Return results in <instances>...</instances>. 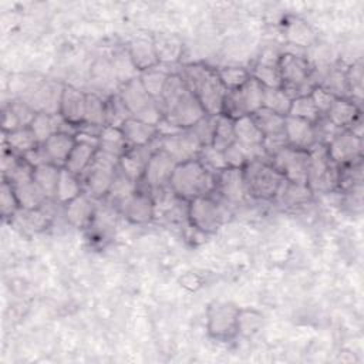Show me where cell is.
Here are the masks:
<instances>
[{"instance_id": "6da1fadb", "label": "cell", "mask_w": 364, "mask_h": 364, "mask_svg": "<svg viewBox=\"0 0 364 364\" xmlns=\"http://www.w3.org/2000/svg\"><path fill=\"white\" fill-rule=\"evenodd\" d=\"M158 102L164 117L182 129L191 128L206 115L199 100L186 87L178 73H171Z\"/></svg>"}, {"instance_id": "7a4b0ae2", "label": "cell", "mask_w": 364, "mask_h": 364, "mask_svg": "<svg viewBox=\"0 0 364 364\" xmlns=\"http://www.w3.org/2000/svg\"><path fill=\"white\" fill-rule=\"evenodd\" d=\"M186 87L199 100L202 108L208 115H220L223 101L226 97V88L220 82L216 70H212L203 64H186L178 73Z\"/></svg>"}, {"instance_id": "3957f363", "label": "cell", "mask_w": 364, "mask_h": 364, "mask_svg": "<svg viewBox=\"0 0 364 364\" xmlns=\"http://www.w3.org/2000/svg\"><path fill=\"white\" fill-rule=\"evenodd\" d=\"M169 189L178 199L189 202L210 195L216 189V175L208 171L198 158L181 162L173 169Z\"/></svg>"}, {"instance_id": "277c9868", "label": "cell", "mask_w": 364, "mask_h": 364, "mask_svg": "<svg viewBox=\"0 0 364 364\" xmlns=\"http://www.w3.org/2000/svg\"><path fill=\"white\" fill-rule=\"evenodd\" d=\"M246 193L256 199H273L286 181L269 161H252L243 166Z\"/></svg>"}, {"instance_id": "5b68a950", "label": "cell", "mask_w": 364, "mask_h": 364, "mask_svg": "<svg viewBox=\"0 0 364 364\" xmlns=\"http://www.w3.org/2000/svg\"><path fill=\"white\" fill-rule=\"evenodd\" d=\"M279 70L282 77V88L293 100L296 97L309 95L314 82L311 80V64L307 58L294 53H284L279 58Z\"/></svg>"}, {"instance_id": "8992f818", "label": "cell", "mask_w": 364, "mask_h": 364, "mask_svg": "<svg viewBox=\"0 0 364 364\" xmlns=\"http://www.w3.org/2000/svg\"><path fill=\"white\" fill-rule=\"evenodd\" d=\"M118 95L125 104L131 118H135L152 125H156L162 119L164 114L159 102L145 91V88L139 81V77L127 84H122L119 87Z\"/></svg>"}, {"instance_id": "52a82bcc", "label": "cell", "mask_w": 364, "mask_h": 364, "mask_svg": "<svg viewBox=\"0 0 364 364\" xmlns=\"http://www.w3.org/2000/svg\"><path fill=\"white\" fill-rule=\"evenodd\" d=\"M264 87L250 77L240 88L226 92L222 114L232 119L253 115L263 107Z\"/></svg>"}, {"instance_id": "ba28073f", "label": "cell", "mask_w": 364, "mask_h": 364, "mask_svg": "<svg viewBox=\"0 0 364 364\" xmlns=\"http://www.w3.org/2000/svg\"><path fill=\"white\" fill-rule=\"evenodd\" d=\"M118 164L119 158L100 149L97 151L92 164L82 175L85 191L91 198L98 199L108 195L114 176L118 171Z\"/></svg>"}, {"instance_id": "9c48e42d", "label": "cell", "mask_w": 364, "mask_h": 364, "mask_svg": "<svg viewBox=\"0 0 364 364\" xmlns=\"http://www.w3.org/2000/svg\"><path fill=\"white\" fill-rule=\"evenodd\" d=\"M186 215L192 228L202 233H215L226 220V208L210 195L188 202Z\"/></svg>"}, {"instance_id": "30bf717a", "label": "cell", "mask_w": 364, "mask_h": 364, "mask_svg": "<svg viewBox=\"0 0 364 364\" xmlns=\"http://www.w3.org/2000/svg\"><path fill=\"white\" fill-rule=\"evenodd\" d=\"M309 151L307 185L314 191H330L337 185L338 166L328 158L327 145L316 142Z\"/></svg>"}, {"instance_id": "8fae6325", "label": "cell", "mask_w": 364, "mask_h": 364, "mask_svg": "<svg viewBox=\"0 0 364 364\" xmlns=\"http://www.w3.org/2000/svg\"><path fill=\"white\" fill-rule=\"evenodd\" d=\"M64 85L53 81H30L21 91L20 100L26 101L36 112L58 114Z\"/></svg>"}, {"instance_id": "7c38bea8", "label": "cell", "mask_w": 364, "mask_h": 364, "mask_svg": "<svg viewBox=\"0 0 364 364\" xmlns=\"http://www.w3.org/2000/svg\"><path fill=\"white\" fill-rule=\"evenodd\" d=\"M240 307L230 301L215 300L206 310V327L210 337L229 340L237 334V316Z\"/></svg>"}, {"instance_id": "4fadbf2b", "label": "cell", "mask_w": 364, "mask_h": 364, "mask_svg": "<svg viewBox=\"0 0 364 364\" xmlns=\"http://www.w3.org/2000/svg\"><path fill=\"white\" fill-rule=\"evenodd\" d=\"M309 159V151L287 145L273 154L269 162L283 175L287 182L307 185Z\"/></svg>"}, {"instance_id": "5bb4252c", "label": "cell", "mask_w": 364, "mask_h": 364, "mask_svg": "<svg viewBox=\"0 0 364 364\" xmlns=\"http://www.w3.org/2000/svg\"><path fill=\"white\" fill-rule=\"evenodd\" d=\"M327 154L337 166L358 162L363 154V138L350 129H340L328 141Z\"/></svg>"}, {"instance_id": "9a60e30c", "label": "cell", "mask_w": 364, "mask_h": 364, "mask_svg": "<svg viewBox=\"0 0 364 364\" xmlns=\"http://www.w3.org/2000/svg\"><path fill=\"white\" fill-rule=\"evenodd\" d=\"M178 162L162 148H158L149 158L142 181L145 185L154 191L161 192L169 188V181Z\"/></svg>"}, {"instance_id": "2e32d148", "label": "cell", "mask_w": 364, "mask_h": 364, "mask_svg": "<svg viewBox=\"0 0 364 364\" xmlns=\"http://www.w3.org/2000/svg\"><path fill=\"white\" fill-rule=\"evenodd\" d=\"M159 146L178 164L196 159L202 149V144L189 128L181 129L172 135L159 136Z\"/></svg>"}, {"instance_id": "e0dca14e", "label": "cell", "mask_w": 364, "mask_h": 364, "mask_svg": "<svg viewBox=\"0 0 364 364\" xmlns=\"http://www.w3.org/2000/svg\"><path fill=\"white\" fill-rule=\"evenodd\" d=\"M75 139V146L73 148L64 168L77 176H82L92 164L98 151V136L78 131Z\"/></svg>"}, {"instance_id": "ac0fdd59", "label": "cell", "mask_w": 364, "mask_h": 364, "mask_svg": "<svg viewBox=\"0 0 364 364\" xmlns=\"http://www.w3.org/2000/svg\"><path fill=\"white\" fill-rule=\"evenodd\" d=\"M118 205L121 215L135 225L149 223L156 215L154 196L148 195V192H142L138 189L132 195L121 200Z\"/></svg>"}, {"instance_id": "d6986e66", "label": "cell", "mask_w": 364, "mask_h": 364, "mask_svg": "<svg viewBox=\"0 0 364 364\" xmlns=\"http://www.w3.org/2000/svg\"><path fill=\"white\" fill-rule=\"evenodd\" d=\"M158 148H161L159 146V136L148 145L129 146L127 149V152L119 158V164H118L119 171L135 182L141 181L151 155Z\"/></svg>"}, {"instance_id": "ffe728a7", "label": "cell", "mask_w": 364, "mask_h": 364, "mask_svg": "<svg viewBox=\"0 0 364 364\" xmlns=\"http://www.w3.org/2000/svg\"><path fill=\"white\" fill-rule=\"evenodd\" d=\"M219 196L229 205H237L247 196L243 168L228 166L216 175V189Z\"/></svg>"}, {"instance_id": "44dd1931", "label": "cell", "mask_w": 364, "mask_h": 364, "mask_svg": "<svg viewBox=\"0 0 364 364\" xmlns=\"http://www.w3.org/2000/svg\"><path fill=\"white\" fill-rule=\"evenodd\" d=\"M284 135L287 145L297 149L307 151L317 142L314 124L290 115L284 117Z\"/></svg>"}, {"instance_id": "7402d4cb", "label": "cell", "mask_w": 364, "mask_h": 364, "mask_svg": "<svg viewBox=\"0 0 364 364\" xmlns=\"http://www.w3.org/2000/svg\"><path fill=\"white\" fill-rule=\"evenodd\" d=\"M85 102H87V92H82L81 90L73 85H64L58 114L67 122L75 127H80L84 122V117H85Z\"/></svg>"}, {"instance_id": "603a6c76", "label": "cell", "mask_w": 364, "mask_h": 364, "mask_svg": "<svg viewBox=\"0 0 364 364\" xmlns=\"http://www.w3.org/2000/svg\"><path fill=\"white\" fill-rule=\"evenodd\" d=\"M95 206L88 193H81L64 205V215L67 222L78 229L91 226L95 216Z\"/></svg>"}, {"instance_id": "cb8c5ba5", "label": "cell", "mask_w": 364, "mask_h": 364, "mask_svg": "<svg viewBox=\"0 0 364 364\" xmlns=\"http://www.w3.org/2000/svg\"><path fill=\"white\" fill-rule=\"evenodd\" d=\"M279 58L280 55H276L273 53L260 55L257 63L253 65L250 75L264 88H282Z\"/></svg>"}, {"instance_id": "d4e9b609", "label": "cell", "mask_w": 364, "mask_h": 364, "mask_svg": "<svg viewBox=\"0 0 364 364\" xmlns=\"http://www.w3.org/2000/svg\"><path fill=\"white\" fill-rule=\"evenodd\" d=\"M75 135L65 134V132H55L51 135L46 142L41 144L48 162L64 168L73 148L75 146Z\"/></svg>"}, {"instance_id": "484cf974", "label": "cell", "mask_w": 364, "mask_h": 364, "mask_svg": "<svg viewBox=\"0 0 364 364\" xmlns=\"http://www.w3.org/2000/svg\"><path fill=\"white\" fill-rule=\"evenodd\" d=\"M326 119L338 129H348L354 121L361 117L357 102L350 98H336L333 105L326 112Z\"/></svg>"}, {"instance_id": "4316f807", "label": "cell", "mask_w": 364, "mask_h": 364, "mask_svg": "<svg viewBox=\"0 0 364 364\" xmlns=\"http://www.w3.org/2000/svg\"><path fill=\"white\" fill-rule=\"evenodd\" d=\"M127 51L139 73L159 65L152 38H146V37L134 38L129 43Z\"/></svg>"}, {"instance_id": "83f0119b", "label": "cell", "mask_w": 364, "mask_h": 364, "mask_svg": "<svg viewBox=\"0 0 364 364\" xmlns=\"http://www.w3.org/2000/svg\"><path fill=\"white\" fill-rule=\"evenodd\" d=\"M121 131H122V135H124L128 146L148 145L159 136L156 125H152V124H148V122H144V121H139L135 118L127 119L121 125Z\"/></svg>"}, {"instance_id": "f1b7e54d", "label": "cell", "mask_w": 364, "mask_h": 364, "mask_svg": "<svg viewBox=\"0 0 364 364\" xmlns=\"http://www.w3.org/2000/svg\"><path fill=\"white\" fill-rule=\"evenodd\" d=\"M152 40H154V47H155L159 64H173L179 61L183 46L178 36L161 33L152 37Z\"/></svg>"}, {"instance_id": "f546056e", "label": "cell", "mask_w": 364, "mask_h": 364, "mask_svg": "<svg viewBox=\"0 0 364 364\" xmlns=\"http://www.w3.org/2000/svg\"><path fill=\"white\" fill-rule=\"evenodd\" d=\"M233 129L236 142L245 146H260L263 145V134L259 129L252 115H245L233 119Z\"/></svg>"}, {"instance_id": "4dcf8cb0", "label": "cell", "mask_w": 364, "mask_h": 364, "mask_svg": "<svg viewBox=\"0 0 364 364\" xmlns=\"http://www.w3.org/2000/svg\"><path fill=\"white\" fill-rule=\"evenodd\" d=\"M128 148L129 146L122 135L121 128H115V127H109V125H105L101 128L100 135H98V149L100 151H104L109 155L121 158L127 152Z\"/></svg>"}, {"instance_id": "1f68e13d", "label": "cell", "mask_w": 364, "mask_h": 364, "mask_svg": "<svg viewBox=\"0 0 364 364\" xmlns=\"http://www.w3.org/2000/svg\"><path fill=\"white\" fill-rule=\"evenodd\" d=\"M63 121H64V118L60 114L37 112L28 127L31 128L33 134L36 135L38 144H43L51 135H54L55 132H60Z\"/></svg>"}, {"instance_id": "d6a6232c", "label": "cell", "mask_w": 364, "mask_h": 364, "mask_svg": "<svg viewBox=\"0 0 364 364\" xmlns=\"http://www.w3.org/2000/svg\"><path fill=\"white\" fill-rule=\"evenodd\" d=\"M4 144L6 148L20 156L40 145L30 127H21L16 131L4 134Z\"/></svg>"}, {"instance_id": "836d02e7", "label": "cell", "mask_w": 364, "mask_h": 364, "mask_svg": "<svg viewBox=\"0 0 364 364\" xmlns=\"http://www.w3.org/2000/svg\"><path fill=\"white\" fill-rule=\"evenodd\" d=\"M81 193H82V183L80 181V176L71 173L65 168H61L57 188L54 192V199L65 205Z\"/></svg>"}, {"instance_id": "e575fe53", "label": "cell", "mask_w": 364, "mask_h": 364, "mask_svg": "<svg viewBox=\"0 0 364 364\" xmlns=\"http://www.w3.org/2000/svg\"><path fill=\"white\" fill-rule=\"evenodd\" d=\"M13 188H14L20 209H30V210L40 209L48 199L46 196V193L43 192V189L34 181H30V182L21 183V185H16Z\"/></svg>"}, {"instance_id": "d590c367", "label": "cell", "mask_w": 364, "mask_h": 364, "mask_svg": "<svg viewBox=\"0 0 364 364\" xmlns=\"http://www.w3.org/2000/svg\"><path fill=\"white\" fill-rule=\"evenodd\" d=\"M316 85L323 87L337 98H350L346 71H341V68H337V67L324 68Z\"/></svg>"}, {"instance_id": "8d00e7d4", "label": "cell", "mask_w": 364, "mask_h": 364, "mask_svg": "<svg viewBox=\"0 0 364 364\" xmlns=\"http://www.w3.org/2000/svg\"><path fill=\"white\" fill-rule=\"evenodd\" d=\"M159 65L139 73V81H141L142 87L156 101H159V98L162 95V91H164V87L166 84V80L171 75V73L168 70L161 68Z\"/></svg>"}, {"instance_id": "74e56055", "label": "cell", "mask_w": 364, "mask_h": 364, "mask_svg": "<svg viewBox=\"0 0 364 364\" xmlns=\"http://www.w3.org/2000/svg\"><path fill=\"white\" fill-rule=\"evenodd\" d=\"M60 172H61V168L51 162H46L34 168L33 181L43 189L47 198H54Z\"/></svg>"}, {"instance_id": "f35d334b", "label": "cell", "mask_w": 364, "mask_h": 364, "mask_svg": "<svg viewBox=\"0 0 364 364\" xmlns=\"http://www.w3.org/2000/svg\"><path fill=\"white\" fill-rule=\"evenodd\" d=\"M311 195L313 191L309 188V185L291 183L284 181L276 195V199H279L286 206H299L307 203L311 199Z\"/></svg>"}, {"instance_id": "ab89813d", "label": "cell", "mask_w": 364, "mask_h": 364, "mask_svg": "<svg viewBox=\"0 0 364 364\" xmlns=\"http://www.w3.org/2000/svg\"><path fill=\"white\" fill-rule=\"evenodd\" d=\"M109 61H111L112 71L115 74V78H117L119 87L122 84H127L139 77V71L135 67V64L132 63L127 50L117 51Z\"/></svg>"}, {"instance_id": "60d3db41", "label": "cell", "mask_w": 364, "mask_h": 364, "mask_svg": "<svg viewBox=\"0 0 364 364\" xmlns=\"http://www.w3.org/2000/svg\"><path fill=\"white\" fill-rule=\"evenodd\" d=\"M105 100H102L95 92H87V102H85V117L84 122L91 127L102 128L105 127Z\"/></svg>"}, {"instance_id": "b9f144b4", "label": "cell", "mask_w": 364, "mask_h": 364, "mask_svg": "<svg viewBox=\"0 0 364 364\" xmlns=\"http://www.w3.org/2000/svg\"><path fill=\"white\" fill-rule=\"evenodd\" d=\"M235 141L236 138H235V129H233V119L226 115H218L213 139L210 145L219 151H225Z\"/></svg>"}, {"instance_id": "7bdbcfd3", "label": "cell", "mask_w": 364, "mask_h": 364, "mask_svg": "<svg viewBox=\"0 0 364 364\" xmlns=\"http://www.w3.org/2000/svg\"><path fill=\"white\" fill-rule=\"evenodd\" d=\"M291 98L283 88H264L263 108L286 117L289 114Z\"/></svg>"}, {"instance_id": "ee69618b", "label": "cell", "mask_w": 364, "mask_h": 364, "mask_svg": "<svg viewBox=\"0 0 364 364\" xmlns=\"http://www.w3.org/2000/svg\"><path fill=\"white\" fill-rule=\"evenodd\" d=\"M105 125L121 128V125L131 118L125 104L122 102L121 97L117 94H111L105 100Z\"/></svg>"}, {"instance_id": "f6af8a7d", "label": "cell", "mask_w": 364, "mask_h": 364, "mask_svg": "<svg viewBox=\"0 0 364 364\" xmlns=\"http://www.w3.org/2000/svg\"><path fill=\"white\" fill-rule=\"evenodd\" d=\"M287 115L306 119V121H309L311 124H317V121L321 118V115H320L318 109L316 108L310 94L293 98Z\"/></svg>"}, {"instance_id": "bcb514c9", "label": "cell", "mask_w": 364, "mask_h": 364, "mask_svg": "<svg viewBox=\"0 0 364 364\" xmlns=\"http://www.w3.org/2000/svg\"><path fill=\"white\" fill-rule=\"evenodd\" d=\"M218 77L226 91L237 90L240 88L252 75L250 71L246 70L245 67H237V65H229V67H222L216 70Z\"/></svg>"}, {"instance_id": "7dc6e473", "label": "cell", "mask_w": 364, "mask_h": 364, "mask_svg": "<svg viewBox=\"0 0 364 364\" xmlns=\"http://www.w3.org/2000/svg\"><path fill=\"white\" fill-rule=\"evenodd\" d=\"M13 218L20 228H24V229H28L33 232L44 229L48 223V218L41 210V208L31 209V210L30 209H18Z\"/></svg>"}, {"instance_id": "c3c4849f", "label": "cell", "mask_w": 364, "mask_h": 364, "mask_svg": "<svg viewBox=\"0 0 364 364\" xmlns=\"http://www.w3.org/2000/svg\"><path fill=\"white\" fill-rule=\"evenodd\" d=\"M263 323V316L252 309H240L237 316V334L250 337L259 331Z\"/></svg>"}, {"instance_id": "681fc988", "label": "cell", "mask_w": 364, "mask_h": 364, "mask_svg": "<svg viewBox=\"0 0 364 364\" xmlns=\"http://www.w3.org/2000/svg\"><path fill=\"white\" fill-rule=\"evenodd\" d=\"M136 182L132 181L131 178H128L125 173H122L118 168L115 176H114V181H112V185L109 188V192H108V196L115 200V202H121L124 200L125 198H128L129 195H132L135 191H136Z\"/></svg>"}, {"instance_id": "f907efd6", "label": "cell", "mask_w": 364, "mask_h": 364, "mask_svg": "<svg viewBox=\"0 0 364 364\" xmlns=\"http://www.w3.org/2000/svg\"><path fill=\"white\" fill-rule=\"evenodd\" d=\"M199 162L210 172H213L215 175H218L220 171H223L225 168H228V164L225 161V155L223 151H219L216 148H213L212 145H205L202 146L199 155H198Z\"/></svg>"}, {"instance_id": "816d5d0a", "label": "cell", "mask_w": 364, "mask_h": 364, "mask_svg": "<svg viewBox=\"0 0 364 364\" xmlns=\"http://www.w3.org/2000/svg\"><path fill=\"white\" fill-rule=\"evenodd\" d=\"M92 82L100 88V90H111L115 84H118L115 74L112 71V65L111 61L108 60H102V61H97L94 64L92 68Z\"/></svg>"}, {"instance_id": "f5cc1de1", "label": "cell", "mask_w": 364, "mask_h": 364, "mask_svg": "<svg viewBox=\"0 0 364 364\" xmlns=\"http://www.w3.org/2000/svg\"><path fill=\"white\" fill-rule=\"evenodd\" d=\"M346 80L348 87V97L354 102L363 97V67L361 63H354L346 70Z\"/></svg>"}, {"instance_id": "db71d44e", "label": "cell", "mask_w": 364, "mask_h": 364, "mask_svg": "<svg viewBox=\"0 0 364 364\" xmlns=\"http://www.w3.org/2000/svg\"><path fill=\"white\" fill-rule=\"evenodd\" d=\"M33 172H34V168L20 156L18 161L3 175L7 182H10L13 186H16V185H21V183L33 181Z\"/></svg>"}, {"instance_id": "11a10c76", "label": "cell", "mask_w": 364, "mask_h": 364, "mask_svg": "<svg viewBox=\"0 0 364 364\" xmlns=\"http://www.w3.org/2000/svg\"><path fill=\"white\" fill-rule=\"evenodd\" d=\"M20 209L14 188L10 182L3 179L1 188H0V210L3 218H13L14 213Z\"/></svg>"}, {"instance_id": "9f6ffc18", "label": "cell", "mask_w": 364, "mask_h": 364, "mask_svg": "<svg viewBox=\"0 0 364 364\" xmlns=\"http://www.w3.org/2000/svg\"><path fill=\"white\" fill-rule=\"evenodd\" d=\"M216 119H218V117L206 114L189 128L195 134V136L199 139L202 146L212 144L213 132H215V127H216Z\"/></svg>"}, {"instance_id": "6f0895ef", "label": "cell", "mask_w": 364, "mask_h": 364, "mask_svg": "<svg viewBox=\"0 0 364 364\" xmlns=\"http://www.w3.org/2000/svg\"><path fill=\"white\" fill-rule=\"evenodd\" d=\"M310 97H311L316 108L318 109L320 115H326V112L328 111V108L333 105V102L337 98L331 92H328L327 90H324L323 87H318V85L313 87V90L310 91Z\"/></svg>"}, {"instance_id": "680465c9", "label": "cell", "mask_w": 364, "mask_h": 364, "mask_svg": "<svg viewBox=\"0 0 364 364\" xmlns=\"http://www.w3.org/2000/svg\"><path fill=\"white\" fill-rule=\"evenodd\" d=\"M9 107L13 109V112L16 114V117L18 118L21 127H28L33 121V118L36 117V111L23 100H14L13 102L9 104Z\"/></svg>"}, {"instance_id": "91938a15", "label": "cell", "mask_w": 364, "mask_h": 364, "mask_svg": "<svg viewBox=\"0 0 364 364\" xmlns=\"http://www.w3.org/2000/svg\"><path fill=\"white\" fill-rule=\"evenodd\" d=\"M21 158H23L27 164H30L33 168H36V166H38V165H41V164L48 162L47 155H46V152H44L41 144H40L37 148H34V149L26 152L24 155H21Z\"/></svg>"}, {"instance_id": "94428289", "label": "cell", "mask_w": 364, "mask_h": 364, "mask_svg": "<svg viewBox=\"0 0 364 364\" xmlns=\"http://www.w3.org/2000/svg\"><path fill=\"white\" fill-rule=\"evenodd\" d=\"M1 125H3V132H4V134L21 128V124H20L18 118L16 117V114L13 112V109H11L9 105L3 109V121H1Z\"/></svg>"}]
</instances>
